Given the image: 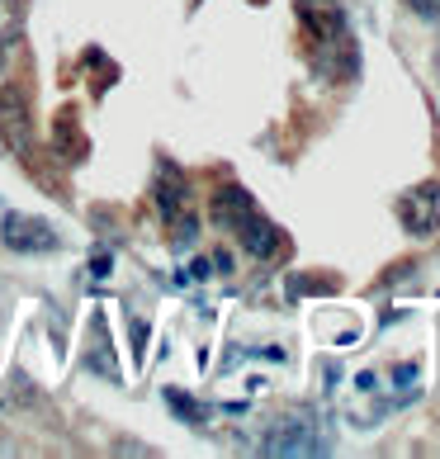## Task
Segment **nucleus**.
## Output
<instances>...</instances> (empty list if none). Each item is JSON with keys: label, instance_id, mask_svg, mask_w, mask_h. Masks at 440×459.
Returning <instances> with one entry per match:
<instances>
[{"label": "nucleus", "instance_id": "f257e3e1", "mask_svg": "<svg viewBox=\"0 0 440 459\" xmlns=\"http://www.w3.org/2000/svg\"><path fill=\"white\" fill-rule=\"evenodd\" d=\"M298 20L313 39V62L323 66L327 76H341L350 81L355 66H360V53L350 43V24H346V10L336 0H298Z\"/></svg>", "mask_w": 440, "mask_h": 459}, {"label": "nucleus", "instance_id": "f03ea898", "mask_svg": "<svg viewBox=\"0 0 440 459\" xmlns=\"http://www.w3.org/2000/svg\"><path fill=\"white\" fill-rule=\"evenodd\" d=\"M209 213H213V223L223 228V232H232L237 242H242L246 256H256V261H270L280 251V242H284L280 228L256 209V199H251L242 185H223V190L213 195Z\"/></svg>", "mask_w": 440, "mask_h": 459}, {"label": "nucleus", "instance_id": "7ed1b4c3", "mask_svg": "<svg viewBox=\"0 0 440 459\" xmlns=\"http://www.w3.org/2000/svg\"><path fill=\"white\" fill-rule=\"evenodd\" d=\"M261 455L270 459H313V455H332V431L323 427V417L298 407L284 412L275 427L261 436Z\"/></svg>", "mask_w": 440, "mask_h": 459}, {"label": "nucleus", "instance_id": "20e7f679", "mask_svg": "<svg viewBox=\"0 0 440 459\" xmlns=\"http://www.w3.org/2000/svg\"><path fill=\"white\" fill-rule=\"evenodd\" d=\"M0 242L20 256H47V251H62V232L33 213H5L0 218Z\"/></svg>", "mask_w": 440, "mask_h": 459}, {"label": "nucleus", "instance_id": "39448f33", "mask_svg": "<svg viewBox=\"0 0 440 459\" xmlns=\"http://www.w3.org/2000/svg\"><path fill=\"white\" fill-rule=\"evenodd\" d=\"M398 218L412 237H431L440 228V180H421L398 199Z\"/></svg>", "mask_w": 440, "mask_h": 459}, {"label": "nucleus", "instance_id": "423d86ee", "mask_svg": "<svg viewBox=\"0 0 440 459\" xmlns=\"http://www.w3.org/2000/svg\"><path fill=\"white\" fill-rule=\"evenodd\" d=\"M0 143L10 152H29L33 147V133H29V109L20 95H5L0 100Z\"/></svg>", "mask_w": 440, "mask_h": 459}, {"label": "nucleus", "instance_id": "0eeeda50", "mask_svg": "<svg viewBox=\"0 0 440 459\" xmlns=\"http://www.w3.org/2000/svg\"><path fill=\"white\" fill-rule=\"evenodd\" d=\"M157 209H161L166 223L190 209V185H185V176L176 166H161V176H157Z\"/></svg>", "mask_w": 440, "mask_h": 459}, {"label": "nucleus", "instance_id": "6e6552de", "mask_svg": "<svg viewBox=\"0 0 440 459\" xmlns=\"http://www.w3.org/2000/svg\"><path fill=\"white\" fill-rule=\"evenodd\" d=\"M86 365L95 374H105V379H118V365H114V355H109V332H105V322L91 317V346H86Z\"/></svg>", "mask_w": 440, "mask_h": 459}, {"label": "nucleus", "instance_id": "1a4fd4ad", "mask_svg": "<svg viewBox=\"0 0 440 459\" xmlns=\"http://www.w3.org/2000/svg\"><path fill=\"white\" fill-rule=\"evenodd\" d=\"M24 33V0H0V57L20 43Z\"/></svg>", "mask_w": 440, "mask_h": 459}, {"label": "nucleus", "instance_id": "9d476101", "mask_svg": "<svg viewBox=\"0 0 440 459\" xmlns=\"http://www.w3.org/2000/svg\"><path fill=\"white\" fill-rule=\"evenodd\" d=\"M57 138L66 143V147H62V157H66V161H76V157H81V147H86V143H81V133H76V118H72V114H62Z\"/></svg>", "mask_w": 440, "mask_h": 459}, {"label": "nucleus", "instance_id": "9b49d317", "mask_svg": "<svg viewBox=\"0 0 440 459\" xmlns=\"http://www.w3.org/2000/svg\"><path fill=\"white\" fill-rule=\"evenodd\" d=\"M166 403L180 407V417H185V421H204V412H199V403H194V398H185L180 388H166Z\"/></svg>", "mask_w": 440, "mask_h": 459}, {"label": "nucleus", "instance_id": "f8f14e48", "mask_svg": "<svg viewBox=\"0 0 440 459\" xmlns=\"http://www.w3.org/2000/svg\"><path fill=\"white\" fill-rule=\"evenodd\" d=\"M417 14H427V20H440V0H408Z\"/></svg>", "mask_w": 440, "mask_h": 459}, {"label": "nucleus", "instance_id": "ddd939ff", "mask_svg": "<svg viewBox=\"0 0 440 459\" xmlns=\"http://www.w3.org/2000/svg\"><path fill=\"white\" fill-rule=\"evenodd\" d=\"M190 275H194V280H209V275H213V265H209V261H194V265H190Z\"/></svg>", "mask_w": 440, "mask_h": 459}]
</instances>
